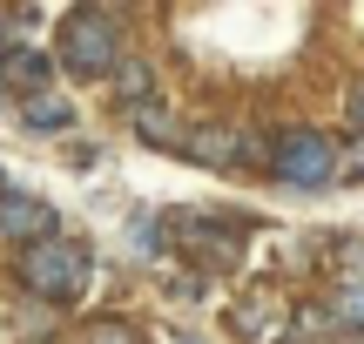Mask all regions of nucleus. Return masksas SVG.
Returning <instances> with one entry per match:
<instances>
[{
    "mask_svg": "<svg viewBox=\"0 0 364 344\" xmlns=\"http://www.w3.org/2000/svg\"><path fill=\"white\" fill-rule=\"evenodd\" d=\"M338 183H364V142L338 149Z\"/></svg>",
    "mask_w": 364,
    "mask_h": 344,
    "instance_id": "15",
    "label": "nucleus"
},
{
    "mask_svg": "<svg viewBox=\"0 0 364 344\" xmlns=\"http://www.w3.org/2000/svg\"><path fill=\"white\" fill-rule=\"evenodd\" d=\"M351 129H358V142H364V81L351 88Z\"/></svg>",
    "mask_w": 364,
    "mask_h": 344,
    "instance_id": "16",
    "label": "nucleus"
},
{
    "mask_svg": "<svg viewBox=\"0 0 364 344\" xmlns=\"http://www.w3.org/2000/svg\"><path fill=\"white\" fill-rule=\"evenodd\" d=\"M129 129L142 135L149 149H162V156H182V149H189V129H196V122L182 115L176 102H162V95H149V102H135V108H129Z\"/></svg>",
    "mask_w": 364,
    "mask_h": 344,
    "instance_id": "7",
    "label": "nucleus"
},
{
    "mask_svg": "<svg viewBox=\"0 0 364 344\" xmlns=\"http://www.w3.org/2000/svg\"><path fill=\"white\" fill-rule=\"evenodd\" d=\"M27 129H41V135L75 129V102H61V95H41V102H27Z\"/></svg>",
    "mask_w": 364,
    "mask_h": 344,
    "instance_id": "11",
    "label": "nucleus"
},
{
    "mask_svg": "<svg viewBox=\"0 0 364 344\" xmlns=\"http://www.w3.org/2000/svg\"><path fill=\"white\" fill-rule=\"evenodd\" d=\"M81 344H142V331H129L122 318H102V324H88V338Z\"/></svg>",
    "mask_w": 364,
    "mask_h": 344,
    "instance_id": "14",
    "label": "nucleus"
},
{
    "mask_svg": "<svg viewBox=\"0 0 364 344\" xmlns=\"http://www.w3.org/2000/svg\"><path fill=\"white\" fill-rule=\"evenodd\" d=\"M331 270H338V284H358V291H364V237L331 243Z\"/></svg>",
    "mask_w": 364,
    "mask_h": 344,
    "instance_id": "12",
    "label": "nucleus"
},
{
    "mask_svg": "<svg viewBox=\"0 0 364 344\" xmlns=\"http://www.w3.org/2000/svg\"><path fill=\"white\" fill-rule=\"evenodd\" d=\"M230 331L243 344H290L297 338V304H290L277 284H250L230 311Z\"/></svg>",
    "mask_w": 364,
    "mask_h": 344,
    "instance_id": "4",
    "label": "nucleus"
},
{
    "mask_svg": "<svg viewBox=\"0 0 364 344\" xmlns=\"http://www.w3.org/2000/svg\"><path fill=\"white\" fill-rule=\"evenodd\" d=\"M14 277H21V291L27 297H41V304H75V297H88V284H95V257H88V243H75V237H41V243H27L21 257H14Z\"/></svg>",
    "mask_w": 364,
    "mask_h": 344,
    "instance_id": "1",
    "label": "nucleus"
},
{
    "mask_svg": "<svg viewBox=\"0 0 364 344\" xmlns=\"http://www.w3.org/2000/svg\"><path fill=\"white\" fill-rule=\"evenodd\" d=\"M243 156H270V142L243 122H203L189 129V149H182V162H203V169H236Z\"/></svg>",
    "mask_w": 364,
    "mask_h": 344,
    "instance_id": "6",
    "label": "nucleus"
},
{
    "mask_svg": "<svg viewBox=\"0 0 364 344\" xmlns=\"http://www.w3.org/2000/svg\"><path fill=\"white\" fill-rule=\"evenodd\" d=\"M108 81H115L129 102H149V61H129V54H122V68H115Z\"/></svg>",
    "mask_w": 364,
    "mask_h": 344,
    "instance_id": "13",
    "label": "nucleus"
},
{
    "mask_svg": "<svg viewBox=\"0 0 364 344\" xmlns=\"http://www.w3.org/2000/svg\"><path fill=\"white\" fill-rule=\"evenodd\" d=\"M297 318H311L317 331H364V291L358 284H338L324 311H297Z\"/></svg>",
    "mask_w": 364,
    "mask_h": 344,
    "instance_id": "10",
    "label": "nucleus"
},
{
    "mask_svg": "<svg viewBox=\"0 0 364 344\" xmlns=\"http://www.w3.org/2000/svg\"><path fill=\"white\" fill-rule=\"evenodd\" d=\"M0 237L7 243H41V237H54V210L41 196H21V189H0Z\"/></svg>",
    "mask_w": 364,
    "mask_h": 344,
    "instance_id": "8",
    "label": "nucleus"
},
{
    "mask_svg": "<svg viewBox=\"0 0 364 344\" xmlns=\"http://www.w3.org/2000/svg\"><path fill=\"white\" fill-rule=\"evenodd\" d=\"M270 176L284 189H324L338 183V142L324 129H284L270 142Z\"/></svg>",
    "mask_w": 364,
    "mask_h": 344,
    "instance_id": "3",
    "label": "nucleus"
},
{
    "mask_svg": "<svg viewBox=\"0 0 364 344\" xmlns=\"http://www.w3.org/2000/svg\"><path fill=\"white\" fill-rule=\"evenodd\" d=\"M169 237L182 243V250H196V264L223 270V264H236V257H243L250 223H243V216H203V210H196V216H176Z\"/></svg>",
    "mask_w": 364,
    "mask_h": 344,
    "instance_id": "5",
    "label": "nucleus"
},
{
    "mask_svg": "<svg viewBox=\"0 0 364 344\" xmlns=\"http://www.w3.org/2000/svg\"><path fill=\"white\" fill-rule=\"evenodd\" d=\"M54 61L75 81H108L122 68V21L108 7H68L61 14V41H54Z\"/></svg>",
    "mask_w": 364,
    "mask_h": 344,
    "instance_id": "2",
    "label": "nucleus"
},
{
    "mask_svg": "<svg viewBox=\"0 0 364 344\" xmlns=\"http://www.w3.org/2000/svg\"><path fill=\"white\" fill-rule=\"evenodd\" d=\"M48 75H54V54H41V48H0V88H7V95L41 102V95H48Z\"/></svg>",
    "mask_w": 364,
    "mask_h": 344,
    "instance_id": "9",
    "label": "nucleus"
}]
</instances>
